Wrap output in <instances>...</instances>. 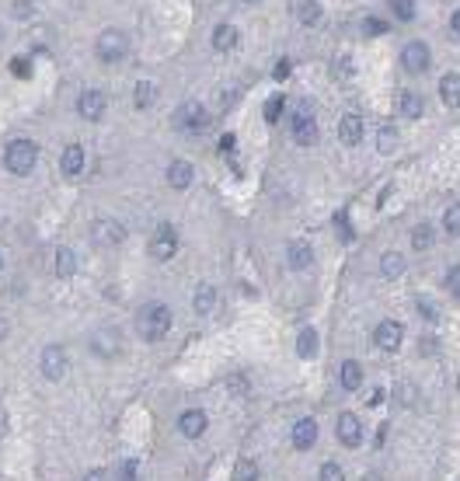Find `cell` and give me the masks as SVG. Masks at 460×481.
I'll return each instance as SVG.
<instances>
[{
  "mask_svg": "<svg viewBox=\"0 0 460 481\" xmlns=\"http://www.w3.org/2000/svg\"><path fill=\"white\" fill-rule=\"evenodd\" d=\"M167 185H171V189H189V185H192V167H189L185 160L167 164Z\"/></svg>",
  "mask_w": 460,
  "mask_h": 481,
  "instance_id": "d6986e66",
  "label": "cell"
},
{
  "mask_svg": "<svg viewBox=\"0 0 460 481\" xmlns=\"http://www.w3.org/2000/svg\"><path fill=\"white\" fill-rule=\"evenodd\" d=\"M439 98L450 105V108H460V73H446L439 81Z\"/></svg>",
  "mask_w": 460,
  "mask_h": 481,
  "instance_id": "44dd1931",
  "label": "cell"
},
{
  "mask_svg": "<svg viewBox=\"0 0 460 481\" xmlns=\"http://www.w3.org/2000/svg\"><path fill=\"white\" fill-rule=\"evenodd\" d=\"M174 126L182 129L185 136H199V133H206V126H209V112L199 101H185V105L174 108Z\"/></svg>",
  "mask_w": 460,
  "mask_h": 481,
  "instance_id": "277c9868",
  "label": "cell"
},
{
  "mask_svg": "<svg viewBox=\"0 0 460 481\" xmlns=\"http://www.w3.org/2000/svg\"><path fill=\"white\" fill-rule=\"evenodd\" d=\"M419 311H422V314H426V318H436V311H432V307H429L426 300H422V304H419Z\"/></svg>",
  "mask_w": 460,
  "mask_h": 481,
  "instance_id": "bcb514c9",
  "label": "cell"
},
{
  "mask_svg": "<svg viewBox=\"0 0 460 481\" xmlns=\"http://www.w3.org/2000/svg\"><path fill=\"white\" fill-rule=\"evenodd\" d=\"M167 331H171V311H167L164 304L150 300V304H143V307L136 311V335H140V338L157 342V338H164Z\"/></svg>",
  "mask_w": 460,
  "mask_h": 481,
  "instance_id": "6da1fadb",
  "label": "cell"
},
{
  "mask_svg": "<svg viewBox=\"0 0 460 481\" xmlns=\"http://www.w3.org/2000/svg\"><path fill=\"white\" fill-rule=\"evenodd\" d=\"M397 21H415V0H391Z\"/></svg>",
  "mask_w": 460,
  "mask_h": 481,
  "instance_id": "1f68e13d",
  "label": "cell"
},
{
  "mask_svg": "<svg viewBox=\"0 0 460 481\" xmlns=\"http://www.w3.org/2000/svg\"><path fill=\"white\" fill-rule=\"evenodd\" d=\"M286 262H290V269H296V272H307V269L314 265V248L296 237V241L286 244Z\"/></svg>",
  "mask_w": 460,
  "mask_h": 481,
  "instance_id": "9a60e30c",
  "label": "cell"
},
{
  "mask_svg": "<svg viewBox=\"0 0 460 481\" xmlns=\"http://www.w3.org/2000/svg\"><path fill=\"white\" fill-rule=\"evenodd\" d=\"M380 150H394V126H380Z\"/></svg>",
  "mask_w": 460,
  "mask_h": 481,
  "instance_id": "74e56055",
  "label": "cell"
},
{
  "mask_svg": "<svg viewBox=\"0 0 460 481\" xmlns=\"http://www.w3.org/2000/svg\"><path fill=\"white\" fill-rule=\"evenodd\" d=\"M446 286L454 289V296H460V265L450 269V276H446Z\"/></svg>",
  "mask_w": 460,
  "mask_h": 481,
  "instance_id": "ab89813d",
  "label": "cell"
},
{
  "mask_svg": "<svg viewBox=\"0 0 460 481\" xmlns=\"http://www.w3.org/2000/svg\"><path fill=\"white\" fill-rule=\"evenodd\" d=\"M178 252V234H174V227H161L157 230V237L150 241V255L157 258V262H167V258H174Z\"/></svg>",
  "mask_w": 460,
  "mask_h": 481,
  "instance_id": "5bb4252c",
  "label": "cell"
},
{
  "mask_svg": "<svg viewBox=\"0 0 460 481\" xmlns=\"http://www.w3.org/2000/svg\"><path fill=\"white\" fill-rule=\"evenodd\" d=\"M296 18H300V25L314 29V25L321 21V4H318V0H300V4H296Z\"/></svg>",
  "mask_w": 460,
  "mask_h": 481,
  "instance_id": "cb8c5ba5",
  "label": "cell"
},
{
  "mask_svg": "<svg viewBox=\"0 0 460 481\" xmlns=\"http://www.w3.org/2000/svg\"><path fill=\"white\" fill-rule=\"evenodd\" d=\"M105 95L101 91H95V88H88V91H80V98H77V112L88 119V123H98L101 115H105Z\"/></svg>",
  "mask_w": 460,
  "mask_h": 481,
  "instance_id": "7c38bea8",
  "label": "cell"
},
{
  "mask_svg": "<svg viewBox=\"0 0 460 481\" xmlns=\"http://www.w3.org/2000/svg\"><path fill=\"white\" fill-rule=\"evenodd\" d=\"M335 436H338V443H345V447H360L362 443V422L352 412H342L338 422H335Z\"/></svg>",
  "mask_w": 460,
  "mask_h": 481,
  "instance_id": "8fae6325",
  "label": "cell"
},
{
  "mask_svg": "<svg viewBox=\"0 0 460 481\" xmlns=\"http://www.w3.org/2000/svg\"><path fill=\"white\" fill-rule=\"evenodd\" d=\"M404 255H397V252H384L380 258V272H384V279H397V276H404Z\"/></svg>",
  "mask_w": 460,
  "mask_h": 481,
  "instance_id": "7402d4cb",
  "label": "cell"
},
{
  "mask_svg": "<svg viewBox=\"0 0 460 481\" xmlns=\"http://www.w3.org/2000/svg\"><path fill=\"white\" fill-rule=\"evenodd\" d=\"M14 70H18V77H28V63L25 60H14Z\"/></svg>",
  "mask_w": 460,
  "mask_h": 481,
  "instance_id": "f6af8a7d",
  "label": "cell"
},
{
  "mask_svg": "<svg viewBox=\"0 0 460 481\" xmlns=\"http://www.w3.org/2000/svg\"><path fill=\"white\" fill-rule=\"evenodd\" d=\"M283 105H286L283 98H268V105H265V119H268V123H276V119L283 115Z\"/></svg>",
  "mask_w": 460,
  "mask_h": 481,
  "instance_id": "e575fe53",
  "label": "cell"
},
{
  "mask_svg": "<svg viewBox=\"0 0 460 481\" xmlns=\"http://www.w3.org/2000/svg\"><path fill=\"white\" fill-rule=\"evenodd\" d=\"M32 11H35L32 0H18V4H14V18H18V21H28V18H32Z\"/></svg>",
  "mask_w": 460,
  "mask_h": 481,
  "instance_id": "d590c367",
  "label": "cell"
},
{
  "mask_svg": "<svg viewBox=\"0 0 460 481\" xmlns=\"http://www.w3.org/2000/svg\"><path fill=\"white\" fill-rule=\"evenodd\" d=\"M450 29H454V35H460V11L454 14V21H450Z\"/></svg>",
  "mask_w": 460,
  "mask_h": 481,
  "instance_id": "7dc6e473",
  "label": "cell"
},
{
  "mask_svg": "<svg viewBox=\"0 0 460 481\" xmlns=\"http://www.w3.org/2000/svg\"><path fill=\"white\" fill-rule=\"evenodd\" d=\"M237 46V29L234 25H216V32H213V49L216 53H230Z\"/></svg>",
  "mask_w": 460,
  "mask_h": 481,
  "instance_id": "603a6c76",
  "label": "cell"
},
{
  "mask_svg": "<svg viewBox=\"0 0 460 481\" xmlns=\"http://www.w3.org/2000/svg\"><path fill=\"white\" fill-rule=\"evenodd\" d=\"M206 425H209V418H206L202 408H189V412L178 415V433H182L185 440H199V436L206 433Z\"/></svg>",
  "mask_w": 460,
  "mask_h": 481,
  "instance_id": "4fadbf2b",
  "label": "cell"
},
{
  "mask_svg": "<svg viewBox=\"0 0 460 481\" xmlns=\"http://www.w3.org/2000/svg\"><path fill=\"white\" fill-rule=\"evenodd\" d=\"M290 70H293V63H290V60H279L272 77H276V81H286V77H290Z\"/></svg>",
  "mask_w": 460,
  "mask_h": 481,
  "instance_id": "60d3db41",
  "label": "cell"
},
{
  "mask_svg": "<svg viewBox=\"0 0 460 481\" xmlns=\"http://www.w3.org/2000/svg\"><path fill=\"white\" fill-rule=\"evenodd\" d=\"M338 381H342V387H345V391H360L362 366L356 363V359H345V363H342V370H338Z\"/></svg>",
  "mask_w": 460,
  "mask_h": 481,
  "instance_id": "ffe728a7",
  "label": "cell"
},
{
  "mask_svg": "<svg viewBox=\"0 0 460 481\" xmlns=\"http://www.w3.org/2000/svg\"><path fill=\"white\" fill-rule=\"evenodd\" d=\"M296 353L303 356V359H314V353H318V335H314V328H303V331H300Z\"/></svg>",
  "mask_w": 460,
  "mask_h": 481,
  "instance_id": "83f0119b",
  "label": "cell"
},
{
  "mask_svg": "<svg viewBox=\"0 0 460 481\" xmlns=\"http://www.w3.org/2000/svg\"><path fill=\"white\" fill-rule=\"evenodd\" d=\"M91 353H98L101 359H115V356L122 353V335L115 328H108V324L95 328L91 331Z\"/></svg>",
  "mask_w": 460,
  "mask_h": 481,
  "instance_id": "8992f818",
  "label": "cell"
},
{
  "mask_svg": "<svg viewBox=\"0 0 460 481\" xmlns=\"http://www.w3.org/2000/svg\"><path fill=\"white\" fill-rule=\"evenodd\" d=\"M60 171H63L66 178H77V175L84 171V147L70 143L63 150V157H60Z\"/></svg>",
  "mask_w": 460,
  "mask_h": 481,
  "instance_id": "ac0fdd59",
  "label": "cell"
},
{
  "mask_svg": "<svg viewBox=\"0 0 460 481\" xmlns=\"http://www.w3.org/2000/svg\"><path fill=\"white\" fill-rule=\"evenodd\" d=\"M192 307H196V314H209L216 307V289L209 286V283H202L196 289V296H192Z\"/></svg>",
  "mask_w": 460,
  "mask_h": 481,
  "instance_id": "d4e9b609",
  "label": "cell"
},
{
  "mask_svg": "<svg viewBox=\"0 0 460 481\" xmlns=\"http://www.w3.org/2000/svg\"><path fill=\"white\" fill-rule=\"evenodd\" d=\"M397 108H401V115L419 119V115H422V98L415 95V91H401V98H397Z\"/></svg>",
  "mask_w": 460,
  "mask_h": 481,
  "instance_id": "484cf974",
  "label": "cell"
},
{
  "mask_svg": "<svg viewBox=\"0 0 460 481\" xmlns=\"http://www.w3.org/2000/svg\"><path fill=\"white\" fill-rule=\"evenodd\" d=\"M119 481H136V460H126L122 471H119Z\"/></svg>",
  "mask_w": 460,
  "mask_h": 481,
  "instance_id": "b9f144b4",
  "label": "cell"
},
{
  "mask_svg": "<svg viewBox=\"0 0 460 481\" xmlns=\"http://www.w3.org/2000/svg\"><path fill=\"white\" fill-rule=\"evenodd\" d=\"M237 98H241V91H237V88H230V91L224 88V91H220V108H230Z\"/></svg>",
  "mask_w": 460,
  "mask_h": 481,
  "instance_id": "f35d334b",
  "label": "cell"
},
{
  "mask_svg": "<svg viewBox=\"0 0 460 481\" xmlns=\"http://www.w3.org/2000/svg\"><path fill=\"white\" fill-rule=\"evenodd\" d=\"M126 53H130V38H126V32L108 29V32L98 35V60L101 63H119Z\"/></svg>",
  "mask_w": 460,
  "mask_h": 481,
  "instance_id": "5b68a950",
  "label": "cell"
},
{
  "mask_svg": "<svg viewBox=\"0 0 460 481\" xmlns=\"http://www.w3.org/2000/svg\"><path fill=\"white\" fill-rule=\"evenodd\" d=\"M321 481H345V475H342V467H338V464H325V467H321Z\"/></svg>",
  "mask_w": 460,
  "mask_h": 481,
  "instance_id": "8d00e7d4",
  "label": "cell"
},
{
  "mask_svg": "<svg viewBox=\"0 0 460 481\" xmlns=\"http://www.w3.org/2000/svg\"><path fill=\"white\" fill-rule=\"evenodd\" d=\"M290 129H293V140L300 147L318 143V115H314V105L307 98L293 101V108H290Z\"/></svg>",
  "mask_w": 460,
  "mask_h": 481,
  "instance_id": "7a4b0ae2",
  "label": "cell"
},
{
  "mask_svg": "<svg viewBox=\"0 0 460 481\" xmlns=\"http://www.w3.org/2000/svg\"><path fill=\"white\" fill-rule=\"evenodd\" d=\"M429 244H432V227L419 224L415 230H412V248H415V252H426Z\"/></svg>",
  "mask_w": 460,
  "mask_h": 481,
  "instance_id": "4dcf8cb0",
  "label": "cell"
},
{
  "mask_svg": "<svg viewBox=\"0 0 460 481\" xmlns=\"http://www.w3.org/2000/svg\"><path fill=\"white\" fill-rule=\"evenodd\" d=\"M234 481H258V464L255 460H237V467H234Z\"/></svg>",
  "mask_w": 460,
  "mask_h": 481,
  "instance_id": "f546056e",
  "label": "cell"
},
{
  "mask_svg": "<svg viewBox=\"0 0 460 481\" xmlns=\"http://www.w3.org/2000/svg\"><path fill=\"white\" fill-rule=\"evenodd\" d=\"M38 366H42V377H46V381H63L66 370H70L66 349L63 346H46V349H42V359H38Z\"/></svg>",
  "mask_w": 460,
  "mask_h": 481,
  "instance_id": "52a82bcc",
  "label": "cell"
},
{
  "mask_svg": "<svg viewBox=\"0 0 460 481\" xmlns=\"http://www.w3.org/2000/svg\"><path fill=\"white\" fill-rule=\"evenodd\" d=\"M84 481H108V475H105V471H98V467H95V471H88V475H84Z\"/></svg>",
  "mask_w": 460,
  "mask_h": 481,
  "instance_id": "ee69618b",
  "label": "cell"
},
{
  "mask_svg": "<svg viewBox=\"0 0 460 481\" xmlns=\"http://www.w3.org/2000/svg\"><path fill=\"white\" fill-rule=\"evenodd\" d=\"M362 481H384V478H380L377 471H370V475H366V478H362Z\"/></svg>",
  "mask_w": 460,
  "mask_h": 481,
  "instance_id": "c3c4849f",
  "label": "cell"
},
{
  "mask_svg": "<svg viewBox=\"0 0 460 481\" xmlns=\"http://www.w3.org/2000/svg\"><path fill=\"white\" fill-rule=\"evenodd\" d=\"M401 338H404V331H401L397 321H380L377 331H373V342H377L380 353H397L401 349Z\"/></svg>",
  "mask_w": 460,
  "mask_h": 481,
  "instance_id": "30bf717a",
  "label": "cell"
},
{
  "mask_svg": "<svg viewBox=\"0 0 460 481\" xmlns=\"http://www.w3.org/2000/svg\"><path fill=\"white\" fill-rule=\"evenodd\" d=\"M338 140H342L345 147H356L362 140V115H356V112L342 115V119H338Z\"/></svg>",
  "mask_w": 460,
  "mask_h": 481,
  "instance_id": "2e32d148",
  "label": "cell"
},
{
  "mask_svg": "<svg viewBox=\"0 0 460 481\" xmlns=\"http://www.w3.org/2000/svg\"><path fill=\"white\" fill-rule=\"evenodd\" d=\"M91 237L98 241L101 248H112V244H122L126 241V227L119 224V220H108V217H101L91 224Z\"/></svg>",
  "mask_w": 460,
  "mask_h": 481,
  "instance_id": "ba28073f",
  "label": "cell"
},
{
  "mask_svg": "<svg viewBox=\"0 0 460 481\" xmlns=\"http://www.w3.org/2000/svg\"><path fill=\"white\" fill-rule=\"evenodd\" d=\"M331 77H338V81L352 77V56H335L331 60Z\"/></svg>",
  "mask_w": 460,
  "mask_h": 481,
  "instance_id": "d6a6232c",
  "label": "cell"
},
{
  "mask_svg": "<svg viewBox=\"0 0 460 481\" xmlns=\"http://www.w3.org/2000/svg\"><path fill=\"white\" fill-rule=\"evenodd\" d=\"M384 29H387L384 21H366V32H370V35H380Z\"/></svg>",
  "mask_w": 460,
  "mask_h": 481,
  "instance_id": "7bdbcfd3",
  "label": "cell"
},
{
  "mask_svg": "<svg viewBox=\"0 0 460 481\" xmlns=\"http://www.w3.org/2000/svg\"><path fill=\"white\" fill-rule=\"evenodd\" d=\"M73 272H77V258H73V252H70V248H60V252H56V276H73Z\"/></svg>",
  "mask_w": 460,
  "mask_h": 481,
  "instance_id": "f1b7e54d",
  "label": "cell"
},
{
  "mask_svg": "<svg viewBox=\"0 0 460 481\" xmlns=\"http://www.w3.org/2000/svg\"><path fill=\"white\" fill-rule=\"evenodd\" d=\"M429 60H432V53H429L426 42H419V38H415V42H408V46L401 49V63H404L408 73H426Z\"/></svg>",
  "mask_w": 460,
  "mask_h": 481,
  "instance_id": "9c48e42d",
  "label": "cell"
},
{
  "mask_svg": "<svg viewBox=\"0 0 460 481\" xmlns=\"http://www.w3.org/2000/svg\"><path fill=\"white\" fill-rule=\"evenodd\" d=\"M314 443H318V422H314V418H300L293 425V447L310 450Z\"/></svg>",
  "mask_w": 460,
  "mask_h": 481,
  "instance_id": "e0dca14e",
  "label": "cell"
},
{
  "mask_svg": "<svg viewBox=\"0 0 460 481\" xmlns=\"http://www.w3.org/2000/svg\"><path fill=\"white\" fill-rule=\"evenodd\" d=\"M132 98H136V108H150V105L157 101V84H154V81H140Z\"/></svg>",
  "mask_w": 460,
  "mask_h": 481,
  "instance_id": "4316f807",
  "label": "cell"
},
{
  "mask_svg": "<svg viewBox=\"0 0 460 481\" xmlns=\"http://www.w3.org/2000/svg\"><path fill=\"white\" fill-rule=\"evenodd\" d=\"M35 160H38V147H35L32 140H11L7 143V154H4V164H7V171L11 175H28L35 167Z\"/></svg>",
  "mask_w": 460,
  "mask_h": 481,
  "instance_id": "3957f363",
  "label": "cell"
},
{
  "mask_svg": "<svg viewBox=\"0 0 460 481\" xmlns=\"http://www.w3.org/2000/svg\"><path fill=\"white\" fill-rule=\"evenodd\" d=\"M443 227H446V234L460 237V202H454V206L446 210V217H443Z\"/></svg>",
  "mask_w": 460,
  "mask_h": 481,
  "instance_id": "836d02e7",
  "label": "cell"
}]
</instances>
